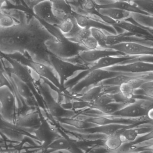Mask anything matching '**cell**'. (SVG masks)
<instances>
[{"instance_id": "1", "label": "cell", "mask_w": 153, "mask_h": 153, "mask_svg": "<svg viewBox=\"0 0 153 153\" xmlns=\"http://www.w3.org/2000/svg\"><path fill=\"white\" fill-rule=\"evenodd\" d=\"M48 50L53 55L64 60L79 55L82 51L87 50L84 47L72 42L62 36L53 37L45 42Z\"/></svg>"}, {"instance_id": "2", "label": "cell", "mask_w": 153, "mask_h": 153, "mask_svg": "<svg viewBox=\"0 0 153 153\" xmlns=\"http://www.w3.org/2000/svg\"><path fill=\"white\" fill-rule=\"evenodd\" d=\"M49 59L51 66L57 75L62 86L65 82L77 73L82 71H89L88 66L73 63L51 54Z\"/></svg>"}, {"instance_id": "3", "label": "cell", "mask_w": 153, "mask_h": 153, "mask_svg": "<svg viewBox=\"0 0 153 153\" xmlns=\"http://www.w3.org/2000/svg\"><path fill=\"white\" fill-rule=\"evenodd\" d=\"M121 74L124 73L111 72L104 69L90 71L86 75L74 85L71 90L74 92H80L87 88L89 89L92 86L98 85L104 80Z\"/></svg>"}, {"instance_id": "4", "label": "cell", "mask_w": 153, "mask_h": 153, "mask_svg": "<svg viewBox=\"0 0 153 153\" xmlns=\"http://www.w3.org/2000/svg\"><path fill=\"white\" fill-rule=\"evenodd\" d=\"M106 49H110L121 52L126 55L153 56V46L134 42L123 43L114 46H107Z\"/></svg>"}, {"instance_id": "5", "label": "cell", "mask_w": 153, "mask_h": 153, "mask_svg": "<svg viewBox=\"0 0 153 153\" xmlns=\"http://www.w3.org/2000/svg\"><path fill=\"white\" fill-rule=\"evenodd\" d=\"M45 42L44 40L35 38L26 49L31 56L32 61L52 67L49 59L51 54L47 48Z\"/></svg>"}, {"instance_id": "6", "label": "cell", "mask_w": 153, "mask_h": 153, "mask_svg": "<svg viewBox=\"0 0 153 153\" xmlns=\"http://www.w3.org/2000/svg\"><path fill=\"white\" fill-rule=\"evenodd\" d=\"M106 70L124 74L137 75L153 72V64L142 61H135L125 64L114 66Z\"/></svg>"}, {"instance_id": "7", "label": "cell", "mask_w": 153, "mask_h": 153, "mask_svg": "<svg viewBox=\"0 0 153 153\" xmlns=\"http://www.w3.org/2000/svg\"><path fill=\"white\" fill-rule=\"evenodd\" d=\"M32 9L34 14L39 19L48 25L57 27L62 22L53 13L52 1H40Z\"/></svg>"}, {"instance_id": "8", "label": "cell", "mask_w": 153, "mask_h": 153, "mask_svg": "<svg viewBox=\"0 0 153 153\" xmlns=\"http://www.w3.org/2000/svg\"><path fill=\"white\" fill-rule=\"evenodd\" d=\"M126 55L121 52L110 49H98L94 50L82 51L79 57L82 61L88 66L96 63L102 58L109 56Z\"/></svg>"}, {"instance_id": "9", "label": "cell", "mask_w": 153, "mask_h": 153, "mask_svg": "<svg viewBox=\"0 0 153 153\" xmlns=\"http://www.w3.org/2000/svg\"><path fill=\"white\" fill-rule=\"evenodd\" d=\"M28 66L38 75L48 80L57 89L60 90L62 88L59 78L53 67L32 60L29 62Z\"/></svg>"}, {"instance_id": "10", "label": "cell", "mask_w": 153, "mask_h": 153, "mask_svg": "<svg viewBox=\"0 0 153 153\" xmlns=\"http://www.w3.org/2000/svg\"><path fill=\"white\" fill-rule=\"evenodd\" d=\"M137 57L129 55L107 57L90 65L89 66V71L96 69H106L117 65L127 64Z\"/></svg>"}, {"instance_id": "11", "label": "cell", "mask_w": 153, "mask_h": 153, "mask_svg": "<svg viewBox=\"0 0 153 153\" xmlns=\"http://www.w3.org/2000/svg\"><path fill=\"white\" fill-rule=\"evenodd\" d=\"M74 19L77 25L81 28H96L111 34H117L115 27L111 24L93 19L83 15L76 14Z\"/></svg>"}, {"instance_id": "12", "label": "cell", "mask_w": 153, "mask_h": 153, "mask_svg": "<svg viewBox=\"0 0 153 153\" xmlns=\"http://www.w3.org/2000/svg\"><path fill=\"white\" fill-rule=\"evenodd\" d=\"M37 138L42 143L43 146L46 148L56 138L55 132L53 130L48 122L44 120L35 131Z\"/></svg>"}, {"instance_id": "13", "label": "cell", "mask_w": 153, "mask_h": 153, "mask_svg": "<svg viewBox=\"0 0 153 153\" xmlns=\"http://www.w3.org/2000/svg\"><path fill=\"white\" fill-rule=\"evenodd\" d=\"M53 13L61 22L74 18L75 13L72 10L67 1H52Z\"/></svg>"}, {"instance_id": "14", "label": "cell", "mask_w": 153, "mask_h": 153, "mask_svg": "<svg viewBox=\"0 0 153 153\" xmlns=\"http://www.w3.org/2000/svg\"><path fill=\"white\" fill-rule=\"evenodd\" d=\"M112 26L122 29L125 31L132 33L137 36L153 37V31H151L148 28L142 27L137 23L127 21L126 20L117 22Z\"/></svg>"}, {"instance_id": "15", "label": "cell", "mask_w": 153, "mask_h": 153, "mask_svg": "<svg viewBox=\"0 0 153 153\" xmlns=\"http://www.w3.org/2000/svg\"><path fill=\"white\" fill-rule=\"evenodd\" d=\"M97 10L99 14L108 17L116 22L126 20L132 17L131 13L117 8H100Z\"/></svg>"}, {"instance_id": "16", "label": "cell", "mask_w": 153, "mask_h": 153, "mask_svg": "<svg viewBox=\"0 0 153 153\" xmlns=\"http://www.w3.org/2000/svg\"><path fill=\"white\" fill-rule=\"evenodd\" d=\"M11 61L13 74L27 84L31 83L32 77L27 67L15 60Z\"/></svg>"}, {"instance_id": "17", "label": "cell", "mask_w": 153, "mask_h": 153, "mask_svg": "<svg viewBox=\"0 0 153 153\" xmlns=\"http://www.w3.org/2000/svg\"><path fill=\"white\" fill-rule=\"evenodd\" d=\"M113 8L123 10L131 13H140V14L148 15L147 13L139 9L131 1H115L110 5L100 8Z\"/></svg>"}, {"instance_id": "18", "label": "cell", "mask_w": 153, "mask_h": 153, "mask_svg": "<svg viewBox=\"0 0 153 153\" xmlns=\"http://www.w3.org/2000/svg\"><path fill=\"white\" fill-rule=\"evenodd\" d=\"M59 122L70 127L76 128L77 130H83L97 126L86 120L77 119L73 118H63L58 119Z\"/></svg>"}, {"instance_id": "19", "label": "cell", "mask_w": 153, "mask_h": 153, "mask_svg": "<svg viewBox=\"0 0 153 153\" xmlns=\"http://www.w3.org/2000/svg\"><path fill=\"white\" fill-rule=\"evenodd\" d=\"M104 90L105 88L100 84L92 86L88 89V90L80 97L79 99L91 104L100 95L104 93Z\"/></svg>"}, {"instance_id": "20", "label": "cell", "mask_w": 153, "mask_h": 153, "mask_svg": "<svg viewBox=\"0 0 153 153\" xmlns=\"http://www.w3.org/2000/svg\"><path fill=\"white\" fill-rule=\"evenodd\" d=\"M48 107L52 116L58 119L63 118H70L74 114L72 110L65 109L61 104L56 102H51L48 104Z\"/></svg>"}, {"instance_id": "21", "label": "cell", "mask_w": 153, "mask_h": 153, "mask_svg": "<svg viewBox=\"0 0 153 153\" xmlns=\"http://www.w3.org/2000/svg\"><path fill=\"white\" fill-rule=\"evenodd\" d=\"M119 131L108 136L105 139L104 145L108 151H117L125 143L120 135Z\"/></svg>"}, {"instance_id": "22", "label": "cell", "mask_w": 153, "mask_h": 153, "mask_svg": "<svg viewBox=\"0 0 153 153\" xmlns=\"http://www.w3.org/2000/svg\"><path fill=\"white\" fill-rule=\"evenodd\" d=\"M121 126L119 125H108L100 126L92 128L86 130H78L84 131V133H89L90 134H100L106 135V136L115 134L121 129Z\"/></svg>"}, {"instance_id": "23", "label": "cell", "mask_w": 153, "mask_h": 153, "mask_svg": "<svg viewBox=\"0 0 153 153\" xmlns=\"http://www.w3.org/2000/svg\"><path fill=\"white\" fill-rule=\"evenodd\" d=\"M133 78L134 77L129 75V74H124L104 80L99 84L105 87H119Z\"/></svg>"}, {"instance_id": "24", "label": "cell", "mask_w": 153, "mask_h": 153, "mask_svg": "<svg viewBox=\"0 0 153 153\" xmlns=\"http://www.w3.org/2000/svg\"><path fill=\"white\" fill-rule=\"evenodd\" d=\"M131 19L142 27L148 29H153V15L132 13Z\"/></svg>"}, {"instance_id": "25", "label": "cell", "mask_w": 153, "mask_h": 153, "mask_svg": "<svg viewBox=\"0 0 153 153\" xmlns=\"http://www.w3.org/2000/svg\"><path fill=\"white\" fill-rule=\"evenodd\" d=\"M72 144L71 142L64 137L56 138L47 147L55 151L68 150L71 149Z\"/></svg>"}, {"instance_id": "26", "label": "cell", "mask_w": 153, "mask_h": 153, "mask_svg": "<svg viewBox=\"0 0 153 153\" xmlns=\"http://www.w3.org/2000/svg\"><path fill=\"white\" fill-rule=\"evenodd\" d=\"M116 102L114 95L108 93H103L91 104V107L96 110L110 103Z\"/></svg>"}, {"instance_id": "27", "label": "cell", "mask_w": 153, "mask_h": 153, "mask_svg": "<svg viewBox=\"0 0 153 153\" xmlns=\"http://www.w3.org/2000/svg\"><path fill=\"white\" fill-rule=\"evenodd\" d=\"M136 90L132 84L129 82L125 83L119 87V93L121 98L126 101L131 100L133 99Z\"/></svg>"}, {"instance_id": "28", "label": "cell", "mask_w": 153, "mask_h": 153, "mask_svg": "<svg viewBox=\"0 0 153 153\" xmlns=\"http://www.w3.org/2000/svg\"><path fill=\"white\" fill-rule=\"evenodd\" d=\"M126 104L125 102H114L110 103L102 107L97 109L96 110L100 111L106 115H112L120 110L122 108L126 106Z\"/></svg>"}, {"instance_id": "29", "label": "cell", "mask_w": 153, "mask_h": 153, "mask_svg": "<svg viewBox=\"0 0 153 153\" xmlns=\"http://www.w3.org/2000/svg\"><path fill=\"white\" fill-rule=\"evenodd\" d=\"M91 35L99 43L101 48L106 49L107 34L105 31L96 28H91Z\"/></svg>"}, {"instance_id": "30", "label": "cell", "mask_w": 153, "mask_h": 153, "mask_svg": "<svg viewBox=\"0 0 153 153\" xmlns=\"http://www.w3.org/2000/svg\"><path fill=\"white\" fill-rule=\"evenodd\" d=\"M119 132L125 143L134 142L139 136V132L135 128L120 129Z\"/></svg>"}, {"instance_id": "31", "label": "cell", "mask_w": 153, "mask_h": 153, "mask_svg": "<svg viewBox=\"0 0 153 153\" xmlns=\"http://www.w3.org/2000/svg\"><path fill=\"white\" fill-rule=\"evenodd\" d=\"M12 77L20 94L25 98L29 97L30 96V91L27 84L21 81L14 75H12Z\"/></svg>"}, {"instance_id": "32", "label": "cell", "mask_w": 153, "mask_h": 153, "mask_svg": "<svg viewBox=\"0 0 153 153\" xmlns=\"http://www.w3.org/2000/svg\"><path fill=\"white\" fill-rule=\"evenodd\" d=\"M131 1L148 15L153 16V1Z\"/></svg>"}, {"instance_id": "33", "label": "cell", "mask_w": 153, "mask_h": 153, "mask_svg": "<svg viewBox=\"0 0 153 153\" xmlns=\"http://www.w3.org/2000/svg\"><path fill=\"white\" fill-rule=\"evenodd\" d=\"M91 28H82L77 35L74 37L69 40L72 42L81 45V43L89 37H91Z\"/></svg>"}, {"instance_id": "34", "label": "cell", "mask_w": 153, "mask_h": 153, "mask_svg": "<svg viewBox=\"0 0 153 153\" xmlns=\"http://www.w3.org/2000/svg\"><path fill=\"white\" fill-rule=\"evenodd\" d=\"M73 18L63 21L57 26V27L59 29L60 32L63 35V36L68 34L72 29L74 26L73 21Z\"/></svg>"}, {"instance_id": "35", "label": "cell", "mask_w": 153, "mask_h": 153, "mask_svg": "<svg viewBox=\"0 0 153 153\" xmlns=\"http://www.w3.org/2000/svg\"><path fill=\"white\" fill-rule=\"evenodd\" d=\"M87 50H94L101 49L97 40L91 36L84 40L81 44Z\"/></svg>"}, {"instance_id": "36", "label": "cell", "mask_w": 153, "mask_h": 153, "mask_svg": "<svg viewBox=\"0 0 153 153\" xmlns=\"http://www.w3.org/2000/svg\"><path fill=\"white\" fill-rule=\"evenodd\" d=\"M15 22L12 17L8 14H4L0 19V27L3 28H9L13 27Z\"/></svg>"}, {"instance_id": "37", "label": "cell", "mask_w": 153, "mask_h": 153, "mask_svg": "<svg viewBox=\"0 0 153 153\" xmlns=\"http://www.w3.org/2000/svg\"><path fill=\"white\" fill-rule=\"evenodd\" d=\"M82 10L89 13H92L96 9V5L94 1H79Z\"/></svg>"}, {"instance_id": "38", "label": "cell", "mask_w": 153, "mask_h": 153, "mask_svg": "<svg viewBox=\"0 0 153 153\" xmlns=\"http://www.w3.org/2000/svg\"><path fill=\"white\" fill-rule=\"evenodd\" d=\"M71 103L72 110H82L87 107H91V104L80 100L79 101L74 102Z\"/></svg>"}, {"instance_id": "39", "label": "cell", "mask_w": 153, "mask_h": 153, "mask_svg": "<svg viewBox=\"0 0 153 153\" xmlns=\"http://www.w3.org/2000/svg\"><path fill=\"white\" fill-rule=\"evenodd\" d=\"M130 75L135 78L142 79L146 82H153V72L141 74H130Z\"/></svg>"}, {"instance_id": "40", "label": "cell", "mask_w": 153, "mask_h": 153, "mask_svg": "<svg viewBox=\"0 0 153 153\" xmlns=\"http://www.w3.org/2000/svg\"><path fill=\"white\" fill-rule=\"evenodd\" d=\"M135 61H142V62H146V63L153 64V56H138L135 59L132 60V61H130L128 63H132V62H135Z\"/></svg>"}, {"instance_id": "41", "label": "cell", "mask_w": 153, "mask_h": 153, "mask_svg": "<svg viewBox=\"0 0 153 153\" xmlns=\"http://www.w3.org/2000/svg\"><path fill=\"white\" fill-rule=\"evenodd\" d=\"M10 84L3 72L0 70V88L2 87L8 86L10 87Z\"/></svg>"}, {"instance_id": "42", "label": "cell", "mask_w": 153, "mask_h": 153, "mask_svg": "<svg viewBox=\"0 0 153 153\" xmlns=\"http://www.w3.org/2000/svg\"><path fill=\"white\" fill-rule=\"evenodd\" d=\"M147 116L150 120H153V107L147 110Z\"/></svg>"}, {"instance_id": "43", "label": "cell", "mask_w": 153, "mask_h": 153, "mask_svg": "<svg viewBox=\"0 0 153 153\" xmlns=\"http://www.w3.org/2000/svg\"><path fill=\"white\" fill-rule=\"evenodd\" d=\"M6 5V2L5 1H0V10Z\"/></svg>"}, {"instance_id": "44", "label": "cell", "mask_w": 153, "mask_h": 153, "mask_svg": "<svg viewBox=\"0 0 153 153\" xmlns=\"http://www.w3.org/2000/svg\"><path fill=\"white\" fill-rule=\"evenodd\" d=\"M148 148L149 150H151V151L153 152V144L151 145L150 146H149V147H148Z\"/></svg>"}, {"instance_id": "45", "label": "cell", "mask_w": 153, "mask_h": 153, "mask_svg": "<svg viewBox=\"0 0 153 153\" xmlns=\"http://www.w3.org/2000/svg\"><path fill=\"white\" fill-rule=\"evenodd\" d=\"M4 13L1 10H0V19L1 18V17H2L3 16L4 14Z\"/></svg>"}, {"instance_id": "46", "label": "cell", "mask_w": 153, "mask_h": 153, "mask_svg": "<svg viewBox=\"0 0 153 153\" xmlns=\"http://www.w3.org/2000/svg\"><path fill=\"white\" fill-rule=\"evenodd\" d=\"M1 61H0V70H1Z\"/></svg>"}, {"instance_id": "47", "label": "cell", "mask_w": 153, "mask_h": 153, "mask_svg": "<svg viewBox=\"0 0 153 153\" xmlns=\"http://www.w3.org/2000/svg\"><path fill=\"white\" fill-rule=\"evenodd\" d=\"M0 153H9L3 152H0Z\"/></svg>"}]
</instances>
